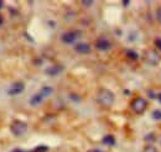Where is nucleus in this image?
<instances>
[{"instance_id":"f257e3e1","label":"nucleus","mask_w":161,"mask_h":152,"mask_svg":"<svg viewBox=\"0 0 161 152\" xmlns=\"http://www.w3.org/2000/svg\"><path fill=\"white\" fill-rule=\"evenodd\" d=\"M114 100H115V96H114V93L107 88H102L98 90L97 93V103L103 106V108H107L109 109L113 104H114Z\"/></svg>"},{"instance_id":"f03ea898","label":"nucleus","mask_w":161,"mask_h":152,"mask_svg":"<svg viewBox=\"0 0 161 152\" xmlns=\"http://www.w3.org/2000/svg\"><path fill=\"white\" fill-rule=\"evenodd\" d=\"M130 108H131V110H133L135 114L141 115L145 113V110H146V108H147V101H146V99L142 98V96H136V98H134V99L131 100Z\"/></svg>"},{"instance_id":"7ed1b4c3","label":"nucleus","mask_w":161,"mask_h":152,"mask_svg":"<svg viewBox=\"0 0 161 152\" xmlns=\"http://www.w3.org/2000/svg\"><path fill=\"white\" fill-rule=\"evenodd\" d=\"M142 57H144V61H145L147 64H150V66H158L161 61L160 55H159L155 50H153V48L146 50V51L144 52V56H142Z\"/></svg>"},{"instance_id":"20e7f679","label":"nucleus","mask_w":161,"mask_h":152,"mask_svg":"<svg viewBox=\"0 0 161 152\" xmlns=\"http://www.w3.org/2000/svg\"><path fill=\"white\" fill-rule=\"evenodd\" d=\"M10 130L15 136H21L27 131V124L21 120H14L10 125Z\"/></svg>"},{"instance_id":"39448f33","label":"nucleus","mask_w":161,"mask_h":152,"mask_svg":"<svg viewBox=\"0 0 161 152\" xmlns=\"http://www.w3.org/2000/svg\"><path fill=\"white\" fill-rule=\"evenodd\" d=\"M80 36V31L78 30H72V31H66L61 35V40L63 43H73L77 38Z\"/></svg>"},{"instance_id":"423d86ee","label":"nucleus","mask_w":161,"mask_h":152,"mask_svg":"<svg viewBox=\"0 0 161 152\" xmlns=\"http://www.w3.org/2000/svg\"><path fill=\"white\" fill-rule=\"evenodd\" d=\"M94 47L98 50V51H108V50H110V47H112V43H110V41L108 40L107 37H104V36H101V37H98L96 40V42H94Z\"/></svg>"},{"instance_id":"0eeeda50","label":"nucleus","mask_w":161,"mask_h":152,"mask_svg":"<svg viewBox=\"0 0 161 152\" xmlns=\"http://www.w3.org/2000/svg\"><path fill=\"white\" fill-rule=\"evenodd\" d=\"M25 89V85L22 82H15L14 84H11V87L8 89V94L10 96H15V95H19L24 92Z\"/></svg>"},{"instance_id":"6e6552de","label":"nucleus","mask_w":161,"mask_h":152,"mask_svg":"<svg viewBox=\"0 0 161 152\" xmlns=\"http://www.w3.org/2000/svg\"><path fill=\"white\" fill-rule=\"evenodd\" d=\"M75 51L80 53V55H88L91 52V46L86 42H80V43H76Z\"/></svg>"},{"instance_id":"1a4fd4ad","label":"nucleus","mask_w":161,"mask_h":152,"mask_svg":"<svg viewBox=\"0 0 161 152\" xmlns=\"http://www.w3.org/2000/svg\"><path fill=\"white\" fill-rule=\"evenodd\" d=\"M62 71H63V67H62V66H51V67H48L47 69H45V73L48 74V76L53 77V76L60 74Z\"/></svg>"},{"instance_id":"9d476101","label":"nucleus","mask_w":161,"mask_h":152,"mask_svg":"<svg viewBox=\"0 0 161 152\" xmlns=\"http://www.w3.org/2000/svg\"><path fill=\"white\" fill-rule=\"evenodd\" d=\"M45 99V96L41 94L40 92L37 93V94H34L31 98H30V105H32V106H35V105H39L41 101Z\"/></svg>"},{"instance_id":"9b49d317","label":"nucleus","mask_w":161,"mask_h":152,"mask_svg":"<svg viewBox=\"0 0 161 152\" xmlns=\"http://www.w3.org/2000/svg\"><path fill=\"white\" fill-rule=\"evenodd\" d=\"M102 142L107 146H114L115 145V137L113 135H105L103 138H102Z\"/></svg>"},{"instance_id":"f8f14e48","label":"nucleus","mask_w":161,"mask_h":152,"mask_svg":"<svg viewBox=\"0 0 161 152\" xmlns=\"http://www.w3.org/2000/svg\"><path fill=\"white\" fill-rule=\"evenodd\" d=\"M126 57L129 58V59H133V61H136L139 56H138V53L134 51V50H128L126 51Z\"/></svg>"},{"instance_id":"ddd939ff","label":"nucleus","mask_w":161,"mask_h":152,"mask_svg":"<svg viewBox=\"0 0 161 152\" xmlns=\"http://www.w3.org/2000/svg\"><path fill=\"white\" fill-rule=\"evenodd\" d=\"M52 92H53V89H52L51 87H43V88H41V90H40V93L43 95V96H48Z\"/></svg>"},{"instance_id":"4468645a","label":"nucleus","mask_w":161,"mask_h":152,"mask_svg":"<svg viewBox=\"0 0 161 152\" xmlns=\"http://www.w3.org/2000/svg\"><path fill=\"white\" fill-rule=\"evenodd\" d=\"M142 152H159V151H158V149H156L155 146L147 145V146H145V147L142 149Z\"/></svg>"},{"instance_id":"2eb2a0df","label":"nucleus","mask_w":161,"mask_h":152,"mask_svg":"<svg viewBox=\"0 0 161 152\" xmlns=\"http://www.w3.org/2000/svg\"><path fill=\"white\" fill-rule=\"evenodd\" d=\"M151 115H153V119H155V120H161V110H159V109L154 110Z\"/></svg>"},{"instance_id":"dca6fc26","label":"nucleus","mask_w":161,"mask_h":152,"mask_svg":"<svg viewBox=\"0 0 161 152\" xmlns=\"http://www.w3.org/2000/svg\"><path fill=\"white\" fill-rule=\"evenodd\" d=\"M156 20H158V22L161 25V6H159L156 9Z\"/></svg>"},{"instance_id":"f3484780","label":"nucleus","mask_w":161,"mask_h":152,"mask_svg":"<svg viewBox=\"0 0 161 152\" xmlns=\"http://www.w3.org/2000/svg\"><path fill=\"white\" fill-rule=\"evenodd\" d=\"M47 150H48V149H47V146H40V147L35 149L34 152H46Z\"/></svg>"},{"instance_id":"a211bd4d","label":"nucleus","mask_w":161,"mask_h":152,"mask_svg":"<svg viewBox=\"0 0 161 152\" xmlns=\"http://www.w3.org/2000/svg\"><path fill=\"white\" fill-rule=\"evenodd\" d=\"M155 46H156L158 50L161 51V38H156V40H155Z\"/></svg>"},{"instance_id":"6ab92c4d","label":"nucleus","mask_w":161,"mask_h":152,"mask_svg":"<svg viewBox=\"0 0 161 152\" xmlns=\"http://www.w3.org/2000/svg\"><path fill=\"white\" fill-rule=\"evenodd\" d=\"M93 4V1H82V5H84V6H91Z\"/></svg>"},{"instance_id":"aec40b11","label":"nucleus","mask_w":161,"mask_h":152,"mask_svg":"<svg viewBox=\"0 0 161 152\" xmlns=\"http://www.w3.org/2000/svg\"><path fill=\"white\" fill-rule=\"evenodd\" d=\"M87 152H103V151L98 150V149H91V150H88Z\"/></svg>"},{"instance_id":"412c9836","label":"nucleus","mask_w":161,"mask_h":152,"mask_svg":"<svg viewBox=\"0 0 161 152\" xmlns=\"http://www.w3.org/2000/svg\"><path fill=\"white\" fill-rule=\"evenodd\" d=\"M11 152H25L24 150H20V149H15V150H13Z\"/></svg>"},{"instance_id":"4be33fe9","label":"nucleus","mask_w":161,"mask_h":152,"mask_svg":"<svg viewBox=\"0 0 161 152\" xmlns=\"http://www.w3.org/2000/svg\"><path fill=\"white\" fill-rule=\"evenodd\" d=\"M156 99H158V100H159V101L161 103V93H159V94H158V96H156Z\"/></svg>"},{"instance_id":"5701e85b","label":"nucleus","mask_w":161,"mask_h":152,"mask_svg":"<svg viewBox=\"0 0 161 152\" xmlns=\"http://www.w3.org/2000/svg\"><path fill=\"white\" fill-rule=\"evenodd\" d=\"M3 22H4V19H3V16H1V15H0V26H1V25H3Z\"/></svg>"},{"instance_id":"b1692460","label":"nucleus","mask_w":161,"mask_h":152,"mask_svg":"<svg viewBox=\"0 0 161 152\" xmlns=\"http://www.w3.org/2000/svg\"><path fill=\"white\" fill-rule=\"evenodd\" d=\"M3 8H4V3L0 0V9H3Z\"/></svg>"},{"instance_id":"393cba45","label":"nucleus","mask_w":161,"mask_h":152,"mask_svg":"<svg viewBox=\"0 0 161 152\" xmlns=\"http://www.w3.org/2000/svg\"><path fill=\"white\" fill-rule=\"evenodd\" d=\"M128 4H129V1H123V5H124V6H126Z\"/></svg>"}]
</instances>
